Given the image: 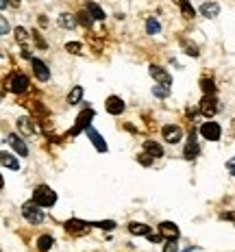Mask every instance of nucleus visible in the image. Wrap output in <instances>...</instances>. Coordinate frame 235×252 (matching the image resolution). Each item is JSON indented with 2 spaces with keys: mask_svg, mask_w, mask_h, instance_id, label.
<instances>
[{
  "mask_svg": "<svg viewBox=\"0 0 235 252\" xmlns=\"http://www.w3.org/2000/svg\"><path fill=\"white\" fill-rule=\"evenodd\" d=\"M201 89H202V94H205V96H213V94H216V85H213L211 78H202V81H201Z\"/></svg>",
  "mask_w": 235,
  "mask_h": 252,
  "instance_id": "393cba45",
  "label": "nucleus"
},
{
  "mask_svg": "<svg viewBox=\"0 0 235 252\" xmlns=\"http://www.w3.org/2000/svg\"><path fill=\"white\" fill-rule=\"evenodd\" d=\"M87 137H90L92 139V144L94 146H96V148L98 150H101V152H107V144H104V139H102V135L101 133H96V130H94L92 128V126H87Z\"/></svg>",
  "mask_w": 235,
  "mask_h": 252,
  "instance_id": "4468645a",
  "label": "nucleus"
},
{
  "mask_svg": "<svg viewBox=\"0 0 235 252\" xmlns=\"http://www.w3.org/2000/svg\"><path fill=\"white\" fill-rule=\"evenodd\" d=\"M179 7H181V13L185 15V20H192L194 18V7L190 4V0H179Z\"/></svg>",
  "mask_w": 235,
  "mask_h": 252,
  "instance_id": "4be33fe9",
  "label": "nucleus"
},
{
  "mask_svg": "<svg viewBox=\"0 0 235 252\" xmlns=\"http://www.w3.org/2000/svg\"><path fill=\"white\" fill-rule=\"evenodd\" d=\"M66 230L72 235V237H81V235H87L92 230L90 222H83V220H67L66 222Z\"/></svg>",
  "mask_w": 235,
  "mask_h": 252,
  "instance_id": "20e7f679",
  "label": "nucleus"
},
{
  "mask_svg": "<svg viewBox=\"0 0 235 252\" xmlns=\"http://www.w3.org/2000/svg\"><path fill=\"white\" fill-rule=\"evenodd\" d=\"M146 31H148L150 35H157L161 31V26H159V22H157L155 18H148V22H146Z\"/></svg>",
  "mask_w": 235,
  "mask_h": 252,
  "instance_id": "cd10ccee",
  "label": "nucleus"
},
{
  "mask_svg": "<svg viewBox=\"0 0 235 252\" xmlns=\"http://www.w3.org/2000/svg\"><path fill=\"white\" fill-rule=\"evenodd\" d=\"M4 85H7V89L9 92H13V94H24L26 89L31 87V83H29V78H26L22 72H13V74L7 78Z\"/></svg>",
  "mask_w": 235,
  "mask_h": 252,
  "instance_id": "f03ea898",
  "label": "nucleus"
},
{
  "mask_svg": "<svg viewBox=\"0 0 235 252\" xmlns=\"http://www.w3.org/2000/svg\"><path fill=\"white\" fill-rule=\"evenodd\" d=\"M18 128L22 130L24 135H33L35 133V126H33V122H31L29 118H20L18 120Z\"/></svg>",
  "mask_w": 235,
  "mask_h": 252,
  "instance_id": "412c9836",
  "label": "nucleus"
},
{
  "mask_svg": "<svg viewBox=\"0 0 235 252\" xmlns=\"http://www.w3.org/2000/svg\"><path fill=\"white\" fill-rule=\"evenodd\" d=\"M201 135H202V139L218 141L220 139V135H222V128H220V124L218 122H205L201 126Z\"/></svg>",
  "mask_w": 235,
  "mask_h": 252,
  "instance_id": "39448f33",
  "label": "nucleus"
},
{
  "mask_svg": "<svg viewBox=\"0 0 235 252\" xmlns=\"http://www.w3.org/2000/svg\"><path fill=\"white\" fill-rule=\"evenodd\" d=\"M7 141H9V146H11V148L18 152L20 157H26V155H29V146H26V144H24V139H20L18 135H9Z\"/></svg>",
  "mask_w": 235,
  "mask_h": 252,
  "instance_id": "f8f14e48",
  "label": "nucleus"
},
{
  "mask_svg": "<svg viewBox=\"0 0 235 252\" xmlns=\"http://www.w3.org/2000/svg\"><path fill=\"white\" fill-rule=\"evenodd\" d=\"M164 137L168 139V144H176L181 137H183V130L179 128V126H174V124H168V126H164Z\"/></svg>",
  "mask_w": 235,
  "mask_h": 252,
  "instance_id": "9d476101",
  "label": "nucleus"
},
{
  "mask_svg": "<svg viewBox=\"0 0 235 252\" xmlns=\"http://www.w3.org/2000/svg\"><path fill=\"white\" fill-rule=\"evenodd\" d=\"M7 7H9L7 0H0V9H7Z\"/></svg>",
  "mask_w": 235,
  "mask_h": 252,
  "instance_id": "e433bc0d",
  "label": "nucleus"
},
{
  "mask_svg": "<svg viewBox=\"0 0 235 252\" xmlns=\"http://www.w3.org/2000/svg\"><path fill=\"white\" fill-rule=\"evenodd\" d=\"M15 39H18L20 46H24V52H22V55H24V57H31L29 48H26V44H29V33H26V29L18 26V29H15Z\"/></svg>",
  "mask_w": 235,
  "mask_h": 252,
  "instance_id": "a211bd4d",
  "label": "nucleus"
},
{
  "mask_svg": "<svg viewBox=\"0 0 235 252\" xmlns=\"http://www.w3.org/2000/svg\"><path fill=\"white\" fill-rule=\"evenodd\" d=\"M179 250V244H176V239H168L164 246V252H176Z\"/></svg>",
  "mask_w": 235,
  "mask_h": 252,
  "instance_id": "2f4dec72",
  "label": "nucleus"
},
{
  "mask_svg": "<svg viewBox=\"0 0 235 252\" xmlns=\"http://www.w3.org/2000/svg\"><path fill=\"white\" fill-rule=\"evenodd\" d=\"M31 63H33V72H35V76H37L41 83L48 81V78H50V70H48V65H46L44 61H39V59H33Z\"/></svg>",
  "mask_w": 235,
  "mask_h": 252,
  "instance_id": "1a4fd4ad",
  "label": "nucleus"
},
{
  "mask_svg": "<svg viewBox=\"0 0 235 252\" xmlns=\"http://www.w3.org/2000/svg\"><path fill=\"white\" fill-rule=\"evenodd\" d=\"M92 226H98V228H104V230H111V228H116V222H98V224H92Z\"/></svg>",
  "mask_w": 235,
  "mask_h": 252,
  "instance_id": "72a5a7b5",
  "label": "nucleus"
},
{
  "mask_svg": "<svg viewBox=\"0 0 235 252\" xmlns=\"http://www.w3.org/2000/svg\"><path fill=\"white\" fill-rule=\"evenodd\" d=\"M144 150L148 152V155H153V157H164V148H161L157 141H144Z\"/></svg>",
  "mask_w": 235,
  "mask_h": 252,
  "instance_id": "aec40b11",
  "label": "nucleus"
},
{
  "mask_svg": "<svg viewBox=\"0 0 235 252\" xmlns=\"http://www.w3.org/2000/svg\"><path fill=\"white\" fill-rule=\"evenodd\" d=\"M198 152H201V148H198V141H196L194 135H190V139H187L185 150H183V157L192 161V159H196V157H198Z\"/></svg>",
  "mask_w": 235,
  "mask_h": 252,
  "instance_id": "ddd939ff",
  "label": "nucleus"
},
{
  "mask_svg": "<svg viewBox=\"0 0 235 252\" xmlns=\"http://www.w3.org/2000/svg\"><path fill=\"white\" fill-rule=\"evenodd\" d=\"M85 9L90 11V15H92L94 20H104V11H102L101 7H98L96 2H87V7H85Z\"/></svg>",
  "mask_w": 235,
  "mask_h": 252,
  "instance_id": "5701e85b",
  "label": "nucleus"
},
{
  "mask_svg": "<svg viewBox=\"0 0 235 252\" xmlns=\"http://www.w3.org/2000/svg\"><path fill=\"white\" fill-rule=\"evenodd\" d=\"M0 165L9 167V170H18V167H20L18 159H15L11 152H0Z\"/></svg>",
  "mask_w": 235,
  "mask_h": 252,
  "instance_id": "f3484780",
  "label": "nucleus"
},
{
  "mask_svg": "<svg viewBox=\"0 0 235 252\" xmlns=\"http://www.w3.org/2000/svg\"><path fill=\"white\" fill-rule=\"evenodd\" d=\"M129 233L131 235H150V226H146V224H142V222H131L129 224Z\"/></svg>",
  "mask_w": 235,
  "mask_h": 252,
  "instance_id": "6ab92c4d",
  "label": "nucleus"
},
{
  "mask_svg": "<svg viewBox=\"0 0 235 252\" xmlns=\"http://www.w3.org/2000/svg\"><path fill=\"white\" fill-rule=\"evenodd\" d=\"M0 100H2V96H0Z\"/></svg>",
  "mask_w": 235,
  "mask_h": 252,
  "instance_id": "ea45409f",
  "label": "nucleus"
},
{
  "mask_svg": "<svg viewBox=\"0 0 235 252\" xmlns=\"http://www.w3.org/2000/svg\"><path fill=\"white\" fill-rule=\"evenodd\" d=\"M9 33V22L4 18H0V35H7Z\"/></svg>",
  "mask_w": 235,
  "mask_h": 252,
  "instance_id": "f704fd0d",
  "label": "nucleus"
},
{
  "mask_svg": "<svg viewBox=\"0 0 235 252\" xmlns=\"http://www.w3.org/2000/svg\"><path fill=\"white\" fill-rule=\"evenodd\" d=\"M150 76H153L159 85H170V83H172V76L164 70V67H159V65H150Z\"/></svg>",
  "mask_w": 235,
  "mask_h": 252,
  "instance_id": "6e6552de",
  "label": "nucleus"
},
{
  "mask_svg": "<svg viewBox=\"0 0 235 252\" xmlns=\"http://www.w3.org/2000/svg\"><path fill=\"white\" fill-rule=\"evenodd\" d=\"M81 98H83V87H74V89L70 92V96H67V102H70V104H76L78 100H81Z\"/></svg>",
  "mask_w": 235,
  "mask_h": 252,
  "instance_id": "bb28decb",
  "label": "nucleus"
},
{
  "mask_svg": "<svg viewBox=\"0 0 235 252\" xmlns=\"http://www.w3.org/2000/svg\"><path fill=\"white\" fill-rule=\"evenodd\" d=\"M107 111L111 113V115H120L124 111V102H122V98H118V96H111V98H107Z\"/></svg>",
  "mask_w": 235,
  "mask_h": 252,
  "instance_id": "dca6fc26",
  "label": "nucleus"
},
{
  "mask_svg": "<svg viewBox=\"0 0 235 252\" xmlns=\"http://www.w3.org/2000/svg\"><path fill=\"white\" fill-rule=\"evenodd\" d=\"M9 2H11V4H20V2H22V0H9Z\"/></svg>",
  "mask_w": 235,
  "mask_h": 252,
  "instance_id": "4c0bfd02",
  "label": "nucleus"
},
{
  "mask_svg": "<svg viewBox=\"0 0 235 252\" xmlns=\"http://www.w3.org/2000/svg\"><path fill=\"white\" fill-rule=\"evenodd\" d=\"M159 233H161V237H166V239H179V235H181L176 224H172V222H161Z\"/></svg>",
  "mask_w": 235,
  "mask_h": 252,
  "instance_id": "9b49d317",
  "label": "nucleus"
},
{
  "mask_svg": "<svg viewBox=\"0 0 235 252\" xmlns=\"http://www.w3.org/2000/svg\"><path fill=\"white\" fill-rule=\"evenodd\" d=\"M92 118H94V111H92V109H85V111H83V113L76 118V126L70 130V135H76L78 130L87 128V126H90V122H92Z\"/></svg>",
  "mask_w": 235,
  "mask_h": 252,
  "instance_id": "0eeeda50",
  "label": "nucleus"
},
{
  "mask_svg": "<svg viewBox=\"0 0 235 252\" xmlns=\"http://www.w3.org/2000/svg\"><path fill=\"white\" fill-rule=\"evenodd\" d=\"M66 50L72 52V55H81V44H76V41H70V44H66Z\"/></svg>",
  "mask_w": 235,
  "mask_h": 252,
  "instance_id": "473e14b6",
  "label": "nucleus"
},
{
  "mask_svg": "<svg viewBox=\"0 0 235 252\" xmlns=\"http://www.w3.org/2000/svg\"><path fill=\"white\" fill-rule=\"evenodd\" d=\"M76 22H81V24H85V26H92L94 18L90 15V11H87V9H83V11L78 13V20H76Z\"/></svg>",
  "mask_w": 235,
  "mask_h": 252,
  "instance_id": "c756f323",
  "label": "nucleus"
},
{
  "mask_svg": "<svg viewBox=\"0 0 235 252\" xmlns=\"http://www.w3.org/2000/svg\"><path fill=\"white\" fill-rule=\"evenodd\" d=\"M153 94H155L157 98H168L170 87H168V85H155V87H153Z\"/></svg>",
  "mask_w": 235,
  "mask_h": 252,
  "instance_id": "c85d7f7f",
  "label": "nucleus"
},
{
  "mask_svg": "<svg viewBox=\"0 0 235 252\" xmlns=\"http://www.w3.org/2000/svg\"><path fill=\"white\" fill-rule=\"evenodd\" d=\"M201 13L202 18H218V13H220V4L218 2H202L201 4Z\"/></svg>",
  "mask_w": 235,
  "mask_h": 252,
  "instance_id": "2eb2a0df",
  "label": "nucleus"
},
{
  "mask_svg": "<svg viewBox=\"0 0 235 252\" xmlns=\"http://www.w3.org/2000/svg\"><path fill=\"white\" fill-rule=\"evenodd\" d=\"M33 202H37L39 207H52V204L57 202V193L52 191L48 185H39L37 189L33 191Z\"/></svg>",
  "mask_w": 235,
  "mask_h": 252,
  "instance_id": "f257e3e1",
  "label": "nucleus"
},
{
  "mask_svg": "<svg viewBox=\"0 0 235 252\" xmlns=\"http://www.w3.org/2000/svg\"><path fill=\"white\" fill-rule=\"evenodd\" d=\"M50 246H52V237L50 235H41V237L37 239V248L44 252V250H50Z\"/></svg>",
  "mask_w": 235,
  "mask_h": 252,
  "instance_id": "a878e982",
  "label": "nucleus"
},
{
  "mask_svg": "<svg viewBox=\"0 0 235 252\" xmlns=\"http://www.w3.org/2000/svg\"><path fill=\"white\" fill-rule=\"evenodd\" d=\"M181 46L187 50V55H192V57H198V46L196 44H192V41H187V39H183L181 41Z\"/></svg>",
  "mask_w": 235,
  "mask_h": 252,
  "instance_id": "7c9ffc66",
  "label": "nucleus"
},
{
  "mask_svg": "<svg viewBox=\"0 0 235 252\" xmlns=\"http://www.w3.org/2000/svg\"><path fill=\"white\" fill-rule=\"evenodd\" d=\"M59 24L64 26V29H74V26H76V18H74V15H70V13H61L59 15Z\"/></svg>",
  "mask_w": 235,
  "mask_h": 252,
  "instance_id": "b1692460",
  "label": "nucleus"
},
{
  "mask_svg": "<svg viewBox=\"0 0 235 252\" xmlns=\"http://www.w3.org/2000/svg\"><path fill=\"white\" fill-rule=\"evenodd\" d=\"M227 167H229V170H231V174L235 176V161H229V163H227Z\"/></svg>",
  "mask_w": 235,
  "mask_h": 252,
  "instance_id": "c9c22d12",
  "label": "nucleus"
},
{
  "mask_svg": "<svg viewBox=\"0 0 235 252\" xmlns=\"http://www.w3.org/2000/svg\"><path fill=\"white\" fill-rule=\"evenodd\" d=\"M22 215L29 220L31 224H41V222H44V211H41V207L37 202H33V200L26 202L22 207Z\"/></svg>",
  "mask_w": 235,
  "mask_h": 252,
  "instance_id": "7ed1b4c3",
  "label": "nucleus"
},
{
  "mask_svg": "<svg viewBox=\"0 0 235 252\" xmlns=\"http://www.w3.org/2000/svg\"><path fill=\"white\" fill-rule=\"evenodd\" d=\"M201 113L202 115H207V118H211V115H216L218 113V100H216V96H202V100H201Z\"/></svg>",
  "mask_w": 235,
  "mask_h": 252,
  "instance_id": "423d86ee",
  "label": "nucleus"
},
{
  "mask_svg": "<svg viewBox=\"0 0 235 252\" xmlns=\"http://www.w3.org/2000/svg\"><path fill=\"white\" fill-rule=\"evenodd\" d=\"M0 189H2V176H0Z\"/></svg>",
  "mask_w": 235,
  "mask_h": 252,
  "instance_id": "58836bf2",
  "label": "nucleus"
}]
</instances>
